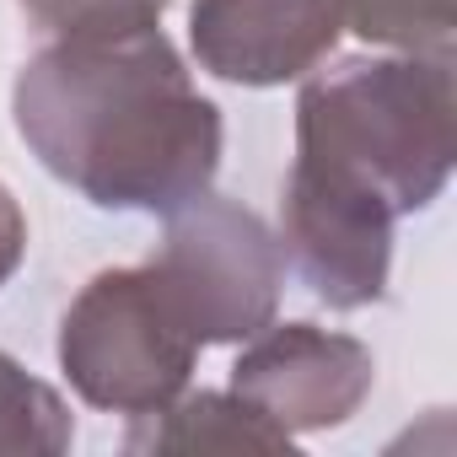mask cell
<instances>
[{
  "label": "cell",
  "mask_w": 457,
  "mask_h": 457,
  "mask_svg": "<svg viewBox=\"0 0 457 457\" xmlns=\"http://www.w3.org/2000/svg\"><path fill=\"white\" fill-rule=\"evenodd\" d=\"M339 28L382 49H452L457 0H334Z\"/></svg>",
  "instance_id": "30bf717a"
},
{
  "label": "cell",
  "mask_w": 457,
  "mask_h": 457,
  "mask_svg": "<svg viewBox=\"0 0 457 457\" xmlns=\"http://www.w3.org/2000/svg\"><path fill=\"white\" fill-rule=\"evenodd\" d=\"M334 0H194V60L232 87H286L318 71L339 44Z\"/></svg>",
  "instance_id": "52a82bcc"
},
{
  "label": "cell",
  "mask_w": 457,
  "mask_h": 457,
  "mask_svg": "<svg viewBox=\"0 0 457 457\" xmlns=\"http://www.w3.org/2000/svg\"><path fill=\"white\" fill-rule=\"evenodd\" d=\"M151 275L199 350L243 345L280 312L286 253L264 215L204 188L167 215Z\"/></svg>",
  "instance_id": "277c9868"
},
{
  "label": "cell",
  "mask_w": 457,
  "mask_h": 457,
  "mask_svg": "<svg viewBox=\"0 0 457 457\" xmlns=\"http://www.w3.org/2000/svg\"><path fill=\"white\" fill-rule=\"evenodd\" d=\"M296 156L371 188L393 215L425 210L457 156L452 49L350 54L302 76Z\"/></svg>",
  "instance_id": "7a4b0ae2"
},
{
  "label": "cell",
  "mask_w": 457,
  "mask_h": 457,
  "mask_svg": "<svg viewBox=\"0 0 457 457\" xmlns=\"http://www.w3.org/2000/svg\"><path fill=\"white\" fill-rule=\"evenodd\" d=\"M232 366V393L248 398L286 436L345 425L377 382V355L355 334L318 323H270Z\"/></svg>",
  "instance_id": "8992f818"
},
{
  "label": "cell",
  "mask_w": 457,
  "mask_h": 457,
  "mask_svg": "<svg viewBox=\"0 0 457 457\" xmlns=\"http://www.w3.org/2000/svg\"><path fill=\"white\" fill-rule=\"evenodd\" d=\"M17 6L54 38H103L162 28L167 0H17Z\"/></svg>",
  "instance_id": "8fae6325"
},
{
  "label": "cell",
  "mask_w": 457,
  "mask_h": 457,
  "mask_svg": "<svg viewBox=\"0 0 457 457\" xmlns=\"http://www.w3.org/2000/svg\"><path fill=\"white\" fill-rule=\"evenodd\" d=\"M28 151L97 210L172 215L220 167V108L162 28L54 38L12 87Z\"/></svg>",
  "instance_id": "6da1fadb"
},
{
  "label": "cell",
  "mask_w": 457,
  "mask_h": 457,
  "mask_svg": "<svg viewBox=\"0 0 457 457\" xmlns=\"http://www.w3.org/2000/svg\"><path fill=\"white\" fill-rule=\"evenodd\" d=\"M199 345L162 296L151 264L103 270L81 286L60 323V366L71 387L108 414H156L194 377Z\"/></svg>",
  "instance_id": "3957f363"
},
{
  "label": "cell",
  "mask_w": 457,
  "mask_h": 457,
  "mask_svg": "<svg viewBox=\"0 0 457 457\" xmlns=\"http://www.w3.org/2000/svg\"><path fill=\"white\" fill-rule=\"evenodd\" d=\"M28 259V215L17 204V194L0 183V286H6Z\"/></svg>",
  "instance_id": "7c38bea8"
},
{
  "label": "cell",
  "mask_w": 457,
  "mask_h": 457,
  "mask_svg": "<svg viewBox=\"0 0 457 457\" xmlns=\"http://www.w3.org/2000/svg\"><path fill=\"white\" fill-rule=\"evenodd\" d=\"M393 220L398 215L371 188L296 156L286 178L275 237H280L286 264H296V275L307 280V291L323 307L361 312L387 296Z\"/></svg>",
  "instance_id": "5b68a950"
},
{
  "label": "cell",
  "mask_w": 457,
  "mask_h": 457,
  "mask_svg": "<svg viewBox=\"0 0 457 457\" xmlns=\"http://www.w3.org/2000/svg\"><path fill=\"white\" fill-rule=\"evenodd\" d=\"M124 452H291V436L264 420L248 398L226 393H178L156 414H135Z\"/></svg>",
  "instance_id": "ba28073f"
},
{
  "label": "cell",
  "mask_w": 457,
  "mask_h": 457,
  "mask_svg": "<svg viewBox=\"0 0 457 457\" xmlns=\"http://www.w3.org/2000/svg\"><path fill=\"white\" fill-rule=\"evenodd\" d=\"M71 403L0 350V457H60L71 452Z\"/></svg>",
  "instance_id": "9c48e42d"
}]
</instances>
